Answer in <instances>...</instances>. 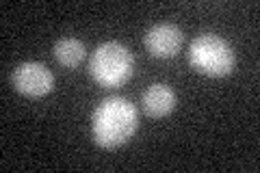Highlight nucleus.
<instances>
[{
    "instance_id": "4",
    "label": "nucleus",
    "mask_w": 260,
    "mask_h": 173,
    "mask_svg": "<svg viewBox=\"0 0 260 173\" xmlns=\"http://www.w3.org/2000/svg\"><path fill=\"white\" fill-rule=\"evenodd\" d=\"M11 82L15 91L26 97H44L54 89V74L44 63H22L13 70Z\"/></svg>"
},
{
    "instance_id": "6",
    "label": "nucleus",
    "mask_w": 260,
    "mask_h": 173,
    "mask_svg": "<svg viewBox=\"0 0 260 173\" xmlns=\"http://www.w3.org/2000/svg\"><path fill=\"white\" fill-rule=\"evenodd\" d=\"M176 109V93L169 85H162V82H156V85L148 87V91L143 93V111L150 117H165Z\"/></svg>"
},
{
    "instance_id": "3",
    "label": "nucleus",
    "mask_w": 260,
    "mask_h": 173,
    "mask_svg": "<svg viewBox=\"0 0 260 173\" xmlns=\"http://www.w3.org/2000/svg\"><path fill=\"white\" fill-rule=\"evenodd\" d=\"M189 63L195 72L210 78H223L232 74L237 65V54L232 46L223 37L206 32L191 41L189 46Z\"/></svg>"
},
{
    "instance_id": "7",
    "label": "nucleus",
    "mask_w": 260,
    "mask_h": 173,
    "mask_svg": "<svg viewBox=\"0 0 260 173\" xmlns=\"http://www.w3.org/2000/svg\"><path fill=\"white\" fill-rule=\"evenodd\" d=\"M87 56V50H85V44L78 41L76 37H65V39H59L54 44V59L59 65L68 70H74L78 67L80 63L85 61Z\"/></svg>"
},
{
    "instance_id": "2",
    "label": "nucleus",
    "mask_w": 260,
    "mask_h": 173,
    "mask_svg": "<svg viewBox=\"0 0 260 173\" xmlns=\"http://www.w3.org/2000/svg\"><path fill=\"white\" fill-rule=\"evenodd\" d=\"M135 59L133 52L119 41H104L95 48L89 61V74L104 89H117L133 76Z\"/></svg>"
},
{
    "instance_id": "5",
    "label": "nucleus",
    "mask_w": 260,
    "mask_h": 173,
    "mask_svg": "<svg viewBox=\"0 0 260 173\" xmlns=\"http://www.w3.org/2000/svg\"><path fill=\"white\" fill-rule=\"evenodd\" d=\"M143 44L154 59H172L182 48V30L176 24H169V22L154 24L145 32Z\"/></svg>"
},
{
    "instance_id": "1",
    "label": "nucleus",
    "mask_w": 260,
    "mask_h": 173,
    "mask_svg": "<svg viewBox=\"0 0 260 173\" xmlns=\"http://www.w3.org/2000/svg\"><path fill=\"white\" fill-rule=\"evenodd\" d=\"M137 123H139L137 109L126 97H107L91 117L93 141L104 150H115L135 136Z\"/></svg>"
}]
</instances>
